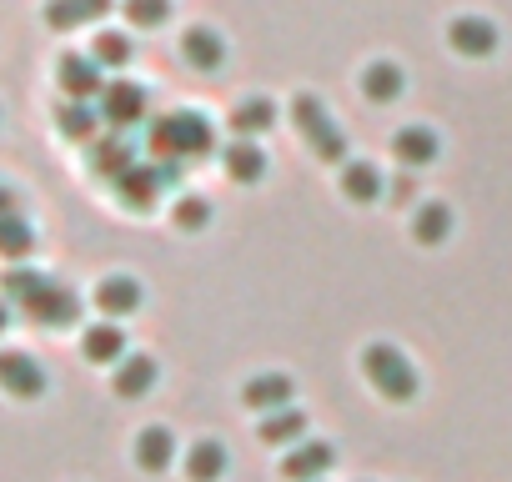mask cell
<instances>
[{
	"instance_id": "cell-1",
	"label": "cell",
	"mask_w": 512,
	"mask_h": 482,
	"mask_svg": "<svg viewBox=\"0 0 512 482\" xmlns=\"http://www.w3.org/2000/svg\"><path fill=\"white\" fill-rule=\"evenodd\" d=\"M151 151L161 161H191V156H211L216 151V131L201 111H176V116H156L146 131Z\"/></svg>"
},
{
	"instance_id": "cell-2",
	"label": "cell",
	"mask_w": 512,
	"mask_h": 482,
	"mask_svg": "<svg viewBox=\"0 0 512 482\" xmlns=\"http://www.w3.org/2000/svg\"><path fill=\"white\" fill-rule=\"evenodd\" d=\"M292 121H297L307 151H317V161H332V166H347V161H352V156H347V131L332 121V111H327L322 96L297 91V96H292Z\"/></svg>"
},
{
	"instance_id": "cell-3",
	"label": "cell",
	"mask_w": 512,
	"mask_h": 482,
	"mask_svg": "<svg viewBox=\"0 0 512 482\" xmlns=\"http://www.w3.org/2000/svg\"><path fill=\"white\" fill-rule=\"evenodd\" d=\"M362 372H367V382H372L387 402H412V397L422 392L417 367H412L407 352H397L392 342H372V347L362 352Z\"/></svg>"
},
{
	"instance_id": "cell-4",
	"label": "cell",
	"mask_w": 512,
	"mask_h": 482,
	"mask_svg": "<svg viewBox=\"0 0 512 482\" xmlns=\"http://www.w3.org/2000/svg\"><path fill=\"white\" fill-rule=\"evenodd\" d=\"M101 121H106L111 131L141 126V121H146V91H141L136 81H106V91H101Z\"/></svg>"
},
{
	"instance_id": "cell-5",
	"label": "cell",
	"mask_w": 512,
	"mask_h": 482,
	"mask_svg": "<svg viewBox=\"0 0 512 482\" xmlns=\"http://www.w3.org/2000/svg\"><path fill=\"white\" fill-rule=\"evenodd\" d=\"M101 71H106V66H101L96 56H76V51H66V56L56 61V86L66 91V101H91V96L106 91Z\"/></svg>"
},
{
	"instance_id": "cell-6",
	"label": "cell",
	"mask_w": 512,
	"mask_h": 482,
	"mask_svg": "<svg viewBox=\"0 0 512 482\" xmlns=\"http://www.w3.org/2000/svg\"><path fill=\"white\" fill-rule=\"evenodd\" d=\"M21 312L31 322H41V327H71V322H81V297L71 287H61V282H46Z\"/></svg>"
},
{
	"instance_id": "cell-7",
	"label": "cell",
	"mask_w": 512,
	"mask_h": 482,
	"mask_svg": "<svg viewBox=\"0 0 512 482\" xmlns=\"http://www.w3.org/2000/svg\"><path fill=\"white\" fill-rule=\"evenodd\" d=\"M332 467H337V447L322 442V437H317V442L302 437V442L282 457V477H287V482H322Z\"/></svg>"
},
{
	"instance_id": "cell-8",
	"label": "cell",
	"mask_w": 512,
	"mask_h": 482,
	"mask_svg": "<svg viewBox=\"0 0 512 482\" xmlns=\"http://www.w3.org/2000/svg\"><path fill=\"white\" fill-rule=\"evenodd\" d=\"M0 392H11L16 402H36L46 392V372L26 352H0Z\"/></svg>"
},
{
	"instance_id": "cell-9",
	"label": "cell",
	"mask_w": 512,
	"mask_h": 482,
	"mask_svg": "<svg viewBox=\"0 0 512 482\" xmlns=\"http://www.w3.org/2000/svg\"><path fill=\"white\" fill-rule=\"evenodd\" d=\"M447 41H452V51H457V56L482 61V56H492V51H497V26H492V21H482V16H457V21L447 26Z\"/></svg>"
},
{
	"instance_id": "cell-10",
	"label": "cell",
	"mask_w": 512,
	"mask_h": 482,
	"mask_svg": "<svg viewBox=\"0 0 512 482\" xmlns=\"http://www.w3.org/2000/svg\"><path fill=\"white\" fill-rule=\"evenodd\" d=\"M392 156H397L407 171H422V166H432V161L442 156V141H437L432 126H402V131L392 136Z\"/></svg>"
},
{
	"instance_id": "cell-11",
	"label": "cell",
	"mask_w": 512,
	"mask_h": 482,
	"mask_svg": "<svg viewBox=\"0 0 512 482\" xmlns=\"http://www.w3.org/2000/svg\"><path fill=\"white\" fill-rule=\"evenodd\" d=\"M111 6H116V0H46L41 21L51 31H76V26H91V21L111 16Z\"/></svg>"
},
{
	"instance_id": "cell-12",
	"label": "cell",
	"mask_w": 512,
	"mask_h": 482,
	"mask_svg": "<svg viewBox=\"0 0 512 482\" xmlns=\"http://www.w3.org/2000/svg\"><path fill=\"white\" fill-rule=\"evenodd\" d=\"M292 377L287 372H262V377H251L246 387H241V402L251 407V412H282V407H292Z\"/></svg>"
},
{
	"instance_id": "cell-13",
	"label": "cell",
	"mask_w": 512,
	"mask_h": 482,
	"mask_svg": "<svg viewBox=\"0 0 512 482\" xmlns=\"http://www.w3.org/2000/svg\"><path fill=\"white\" fill-rule=\"evenodd\" d=\"M181 61L196 66V71H221L226 66V41L211 31V26H191L181 36Z\"/></svg>"
},
{
	"instance_id": "cell-14",
	"label": "cell",
	"mask_w": 512,
	"mask_h": 482,
	"mask_svg": "<svg viewBox=\"0 0 512 482\" xmlns=\"http://www.w3.org/2000/svg\"><path fill=\"white\" fill-rule=\"evenodd\" d=\"M141 302H146V292H141V282H136V277H106V282L96 287V307H101L111 322H121V317L141 312Z\"/></svg>"
},
{
	"instance_id": "cell-15",
	"label": "cell",
	"mask_w": 512,
	"mask_h": 482,
	"mask_svg": "<svg viewBox=\"0 0 512 482\" xmlns=\"http://www.w3.org/2000/svg\"><path fill=\"white\" fill-rule=\"evenodd\" d=\"M221 161H226V176L236 181V186H256L267 176V151L256 146V141H231L226 151H221Z\"/></svg>"
},
{
	"instance_id": "cell-16",
	"label": "cell",
	"mask_w": 512,
	"mask_h": 482,
	"mask_svg": "<svg viewBox=\"0 0 512 482\" xmlns=\"http://www.w3.org/2000/svg\"><path fill=\"white\" fill-rule=\"evenodd\" d=\"M402 91H407V76H402L397 61H372V66L362 71V96H367L372 106H392Z\"/></svg>"
},
{
	"instance_id": "cell-17",
	"label": "cell",
	"mask_w": 512,
	"mask_h": 482,
	"mask_svg": "<svg viewBox=\"0 0 512 482\" xmlns=\"http://www.w3.org/2000/svg\"><path fill=\"white\" fill-rule=\"evenodd\" d=\"M131 166H136V151L126 146V136H121V131H116L111 141H91V171H96L101 181H111V186H116Z\"/></svg>"
},
{
	"instance_id": "cell-18",
	"label": "cell",
	"mask_w": 512,
	"mask_h": 482,
	"mask_svg": "<svg viewBox=\"0 0 512 482\" xmlns=\"http://www.w3.org/2000/svg\"><path fill=\"white\" fill-rule=\"evenodd\" d=\"M116 191H121V201H126L131 211H151V201L166 191V181H161V166H131V171L116 181Z\"/></svg>"
},
{
	"instance_id": "cell-19",
	"label": "cell",
	"mask_w": 512,
	"mask_h": 482,
	"mask_svg": "<svg viewBox=\"0 0 512 482\" xmlns=\"http://www.w3.org/2000/svg\"><path fill=\"white\" fill-rule=\"evenodd\" d=\"M382 191H387V181H382V171L372 161H347L342 166V196L347 201L372 206V201H382Z\"/></svg>"
},
{
	"instance_id": "cell-20",
	"label": "cell",
	"mask_w": 512,
	"mask_h": 482,
	"mask_svg": "<svg viewBox=\"0 0 512 482\" xmlns=\"http://www.w3.org/2000/svg\"><path fill=\"white\" fill-rule=\"evenodd\" d=\"M156 377H161V367L136 352V357H121V362H116L111 387H116V397H146V392L156 387Z\"/></svg>"
},
{
	"instance_id": "cell-21",
	"label": "cell",
	"mask_w": 512,
	"mask_h": 482,
	"mask_svg": "<svg viewBox=\"0 0 512 482\" xmlns=\"http://www.w3.org/2000/svg\"><path fill=\"white\" fill-rule=\"evenodd\" d=\"M171 462H176V437L166 427H146L136 437V467L141 472H166Z\"/></svg>"
},
{
	"instance_id": "cell-22",
	"label": "cell",
	"mask_w": 512,
	"mask_h": 482,
	"mask_svg": "<svg viewBox=\"0 0 512 482\" xmlns=\"http://www.w3.org/2000/svg\"><path fill=\"white\" fill-rule=\"evenodd\" d=\"M412 236L422 241V247H442V241L452 236V206L447 201H422L417 216H412Z\"/></svg>"
},
{
	"instance_id": "cell-23",
	"label": "cell",
	"mask_w": 512,
	"mask_h": 482,
	"mask_svg": "<svg viewBox=\"0 0 512 482\" xmlns=\"http://www.w3.org/2000/svg\"><path fill=\"white\" fill-rule=\"evenodd\" d=\"M272 126H277V106H272L267 96H251V101H241V106L231 111L236 141H251V136H262V131H272Z\"/></svg>"
},
{
	"instance_id": "cell-24",
	"label": "cell",
	"mask_w": 512,
	"mask_h": 482,
	"mask_svg": "<svg viewBox=\"0 0 512 482\" xmlns=\"http://www.w3.org/2000/svg\"><path fill=\"white\" fill-rule=\"evenodd\" d=\"M81 352L91 357V362H121L126 357V332L116 327V322H96V327H86V337H81Z\"/></svg>"
},
{
	"instance_id": "cell-25",
	"label": "cell",
	"mask_w": 512,
	"mask_h": 482,
	"mask_svg": "<svg viewBox=\"0 0 512 482\" xmlns=\"http://www.w3.org/2000/svg\"><path fill=\"white\" fill-rule=\"evenodd\" d=\"M56 126H61L66 141H96V131H101V111H96L91 101H66V106L56 111Z\"/></svg>"
},
{
	"instance_id": "cell-26",
	"label": "cell",
	"mask_w": 512,
	"mask_h": 482,
	"mask_svg": "<svg viewBox=\"0 0 512 482\" xmlns=\"http://www.w3.org/2000/svg\"><path fill=\"white\" fill-rule=\"evenodd\" d=\"M221 472H226V447H221L216 437L191 442V452H186V477H191V482H216Z\"/></svg>"
},
{
	"instance_id": "cell-27",
	"label": "cell",
	"mask_w": 512,
	"mask_h": 482,
	"mask_svg": "<svg viewBox=\"0 0 512 482\" xmlns=\"http://www.w3.org/2000/svg\"><path fill=\"white\" fill-rule=\"evenodd\" d=\"M36 252V231H31V221L16 211V216H0V257L6 262H21V257H31Z\"/></svg>"
},
{
	"instance_id": "cell-28",
	"label": "cell",
	"mask_w": 512,
	"mask_h": 482,
	"mask_svg": "<svg viewBox=\"0 0 512 482\" xmlns=\"http://www.w3.org/2000/svg\"><path fill=\"white\" fill-rule=\"evenodd\" d=\"M302 437H307V412L282 407V412H267V417H262V442H272V447H277V442H282V447L292 442V447H297Z\"/></svg>"
},
{
	"instance_id": "cell-29",
	"label": "cell",
	"mask_w": 512,
	"mask_h": 482,
	"mask_svg": "<svg viewBox=\"0 0 512 482\" xmlns=\"http://www.w3.org/2000/svg\"><path fill=\"white\" fill-rule=\"evenodd\" d=\"M121 11L136 31H156L171 21V0H121Z\"/></svg>"
},
{
	"instance_id": "cell-30",
	"label": "cell",
	"mask_w": 512,
	"mask_h": 482,
	"mask_svg": "<svg viewBox=\"0 0 512 482\" xmlns=\"http://www.w3.org/2000/svg\"><path fill=\"white\" fill-rule=\"evenodd\" d=\"M51 277H41V272H26V267H11L6 277H0V292H6V302H16V307H26L41 287H46Z\"/></svg>"
},
{
	"instance_id": "cell-31",
	"label": "cell",
	"mask_w": 512,
	"mask_h": 482,
	"mask_svg": "<svg viewBox=\"0 0 512 482\" xmlns=\"http://www.w3.org/2000/svg\"><path fill=\"white\" fill-rule=\"evenodd\" d=\"M91 56H96L106 71H121V66L131 61V41H126L121 31H101V36H96V46H91Z\"/></svg>"
},
{
	"instance_id": "cell-32",
	"label": "cell",
	"mask_w": 512,
	"mask_h": 482,
	"mask_svg": "<svg viewBox=\"0 0 512 482\" xmlns=\"http://www.w3.org/2000/svg\"><path fill=\"white\" fill-rule=\"evenodd\" d=\"M171 221H176L181 231H201V226L211 221V201H206V196H181V201L171 206Z\"/></svg>"
},
{
	"instance_id": "cell-33",
	"label": "cell",
	"mask_w": 512,
	"mask_h": 482,
	"mask_svg": "<svg viewBox=\"0 0 512 482\" xmlns=\"http://www.w3.org/2000/svg\"><path fill=\"white\" fill-rule=\"evenodd\" d=\"M387 196H392V206H407V201L417 196V176H412V171L392 176V181H387Z\"/></svg>"
},
{
	"instance_id": "cell-34",
	"label": "cell",
	"mask_w": 512,
	"mask_h": 482,
	"mask_svg": "<svg viewBox=\"0 0 512 482\" xmlns=\"http://www.w3.org/2000/svg\"><path fill=\"white\" fill-rule=\"evenodd\" d=\"M0 216H16V191L0 186Z\"/></svg>"
},
{
	"instance_id": "cell-35",
	"label": "cell",
	"mask_w": 512,
	"mask_h": 482,
	"mask_svg": "<svg viewBox=\"0 0 512 482\" xmlns=\"http://www.w3.org/2000/svg\"><path fill=\"white\" fill-rule=\"evenodd\" d=\"M6 327H11V307H6V302H0V332H6Z\"/></svg>"
}]
</instances>
